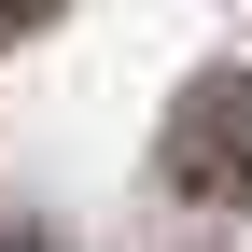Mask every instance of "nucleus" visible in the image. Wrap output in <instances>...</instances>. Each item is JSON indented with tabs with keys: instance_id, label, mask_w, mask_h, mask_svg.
<instances>
[{
	"instance_id": "nucleus-2",
	"label": "nucleus",
	"mask_w": 252,
	"mask_h": 252,
	"mask_svg": "<svg viewBox=\"0 0 252 252\" xmlns=\"http://www.w3.org/2000/svg\"><path fill=\"white\" fill-rule=\"evenodd\" d=\"M56 14H70V0H0V56H14V42H42Z\"/></svg>"
},
{
	"instance_id": "nucleus-3",
	"label": "nucleus",
	"mask_w": 252,
	"mask_h": 252,
	"mask_svg": "<svg viewBox=\"0 0 252 252\" xmlns=\"http://www.w3.org/2000/svg\"><path fill=\"white\" fill-rule=\"evenodd\" d=\"M0 252H56V238H42V224H28V210H0Z\"/></svg>"
},
{
	"instance_id": "nucleus-1",
	"label": "nucleus",
	"mask_w": 252,
	"mask_h": 252,
	"mask_svg": "<svg viewBox=\"0 0 252 252\" xmlns=\"http://www.w3.org/2000/svg\"><path fill=\"white\" fill-rule=\"evenodd\" d=\"M154 182L196 210H252V70H196L154 126Z\"/></svg>"
}]
</instances>
